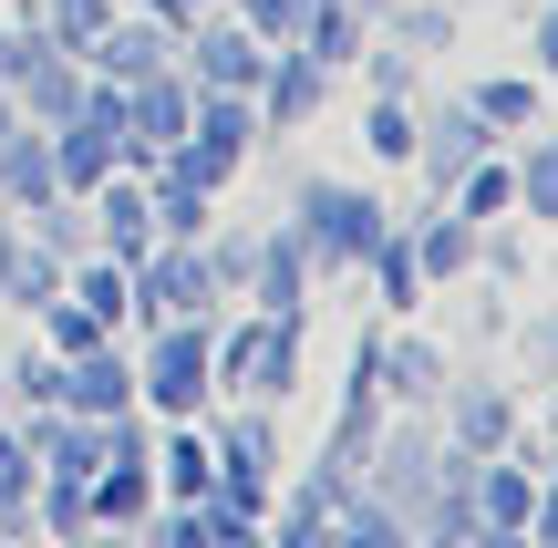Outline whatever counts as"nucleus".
<instances>
[{
    "label": "nucleus",
    "instance_id": "12",
    "mask_svg": "<svg viewBox=\"0 0 558 548\" xmlns=\"http://www.w3.org/2000/svg\"><path fill=\"white\" fill-rule=\"evenodd\" d=\"M259 83H269V114H279V124H290V114H311V94H320L311 52H300V62H279V73H259Z\"/></svg>",
    "mask_w": 558,
    "mask_h": 548
},
{
    "label": "nucleus",
    "instance_id": "22",
    "mask_svg": "<svg viewBox=\"0 0 558 548\" xmlns=\"http://www.w3.org/2000/svg\"><path fill=\"white\" fill-rule=\"evenodd\" d=\"M507 197H518V186H507V176H497V166H486V176H465V218H497V207H507Z\"/></svg>",
    "mask_w": 558,
    "mask_h": 548
},
{
    "label": "nucleus",
    "instance_id": "23",
    "mask_svg": "<svg viewBox=\"0 0 558 548\" xmlns=\"http://www.w3.org/2000/svg\"><path fill=\"white\" fill-rule=\"evenodd\" d=\"M393 393H435V352H393Z\"/></svg>",
    "mask_w": 558,
    "mask_h": 548
},
{
    "label": "nucleus",
    "instance_id": "2",
    "mask_svg": "<svg viewBox=\"0 0 558 548\" xmlns=\"http://www.w3.org/2000/svg\"><path fill=\"white\" fill-rule=\"evenodd\" d=\"M311 218H320V248H331V259H362V248L383 239V207L352 197V186H311Z\"/></svg>",
    "mask_w": 558,
    "mask_h": 548
},
{
    "label": "nucleus",
    "instance_id": "21",
    "mask_svg": "<svg viewBox=\"0 0 558 548\" xmlns=\"http://www.w3.org/2000/svg\"><path fill=\"white\" fill-rule=\"evenodd\" d=\"M456 425H465V446H497V435H507V404H497V393H476Z\"/></svg>",
    "mask_w": 558,
    "mask_h": 548
},
{
    "label": "nucleus",
    "instance_id": "20",
    "mask_svg": "<svg viewBox=\"0 0 558 548\" xmlns=\"http://www.w3.org/2000/svg\"><path fill=\"white\" fill-rule=\"evenodd\" d=\"M373 145L383 156H414V114H403V103H373Z\"/></svg>",
    "mask_w": 558,
    "mask_h": 548
},
{
    "label": "nucleus",
    "instance_id": "7",
    "mask_svg": "<svg viewBox=\"0 0 558 548\" xmlns=\"http://www.w3.org/2000/svg\"><path fill=\"white\" fill-rule=\"evenodd\" d=\"M124 124H145V145H177L186 135V94L177 83H145V94L124 103Z\"/></svg>",
    "mask_w": 558,
    "mask_h": 548
},
{
    "label": "nucleus",
    "instance_id": "25",
    "mask_svg": "<svg viewBox=\"0 0 558 548\" xmlns=\"http://www.w3.org/2000/svg\"><path fill=\"white\" fill-rule=\"evenodd\" d=\"M538 62H548V73H558V11L538 21Z\"/></svg>",
    "mask_w": 558,
    "mask_h": 548
},
{
    "label": "nucleus",
    "instance_id": "19",
    "mask_svg": "<svg viewBox=\"0 0 558 548\" xmlns=\"http://www.w3.org/2000/svg\"><path fill=\"white\" fill-rule=\"evenodd\" d=\"M527 207H538V218H558V145H538V156H527Z\"/></svg>",
    "mask_w": 558,
    "mask_h": 548
},
{
    "label": "nucleus",
    "instance_id": "1",
    "mask_svg": "<svg viewBox=\"0 0 558 548\" xmlns=\"http://www.w3.org/2000/svg\"><path fill=\"white\" fill-rule=\"evenodd\" d=\"M145 393H156L166 414H186V404L207 393V331H197V321H177V331L156 342V363H145Z\"/></svg>",
    "mask_w": 558,
    "mask_h": 548
},
{
    "label": "nucleus",
    "instance_id": "15",
    "mask_svg": "<svg viewBox=\"0 0 558 548\" xmlns=\"http://www.w3.org/2000/svg\"><path fill=\"white\" fill-rule=\"evenodd\" d=\"M197 197H207V186L166 176V197H156V228H166V239H197Z\"/></svg>",
    "mask_w": 558,
    "mask_h": 548
},
{
    "label": "nucleus",
    "instance_id": "11",
    "mask_svg": "<svg viewBox=\"0 0 558 548\" xmlns=\"http://www.w3.org/2000/svg\"><path fill=\"white\" fill-rule=\"evenodd\" d=\"M414 145H424V135H414ZM424 166H435V186H445V176H465V166H476V114L435 124V145H424Z\"/></svg>",
    "mask_w": 558,
    "mask_h": 548
},
{
    "label": "nucleus",
    "instance_id": "10",
    "mask_svg": "<svg viewBox=\"0 0 558 548\" xmlns=\"http://www.w3.org/2000/svg\"><path fill=\"white\" fill-rule=\"evenodd\" d=\"M166 487L177 497H218V455H207L197 435H177V446H166Z\"/></svg>",
    "mask_w": 558,
    "mask_h": 548
},
{
    "label": "nucleus",
    "instance_id": "18",
    "mask_svg": "<svg viewBox=\"0 0 558 548\" xmlns=\"http://www.w3.org/2000/svg\"><path fill=\"white\" fill-rule=\"evenodd\" d=\"M0 517H32V476H21V446L0 435Z\"/></svg>",
    "mask_w": 558,
    "mask_h": 548
},
{
    "label": "nucleus",
    "instance_id": "8",
    "mask_svg": "<svg viewBox=\"0 0 558 548\" xmlns=\"http://www.w3.org/2000/svg\"><path fill=\"white\" fill-rule=\"evenodd\" d=\"M73 301L94 310L104 331H114V321H124V301H135V269H124V259H114V269H83V280H73Z\"/></svg>",
    "mask_w": 558,
    "mask_h": 548
},
{
    "label": "nucleus",
    "instance_id": "9",
    "mask_svg": "<svg viewBox=\"0 0 558 548\" xmlns=\"http://www.w3.org/2000/svg\"><path fill=\"white\" fill-rule=\"evenodd\" d=\"M94 62L124 73V83H145V73H156V32H145V21H135V32H94Z\"/></svg>",
    "mask_w": 558,
    "mask_h": 548
},
{
    "label": "nucleus",
    "instance_id": "4",
    "mask_svg": "<svg viewBox=\"0 0 558 548\" xmlns=\"http://www.w3.org/2000/svg\"><path fill=\"white\" fill-rule=\"evenodd\" d=\"M135 290H145V310H156V321H186V310L207 301V269H197V259H145Z\"/></svg>",
    "mask_w": 558,
    "mask_h": 548
},
{
    "label": "nucleus",
    "instance_id": "3",
    "mask_svg": "<svg viewBox=\"0 0 558 548\" xmlns=\"http://www.w3.org/2000/svg\"><path fill=\"white\" fill-rule=\"evenodd\" d=\"M197 73H207V94H248V83L269 73V62H259V32H228V21H218V32L197 41Z\"/></svg>",
    "mask_w": 558,
    "mask_h": 548
},
{
    "label": "nucleus",
    "instance_id": "24",
    "mask_svg": "<svg viewBox=\"0 0 558 548\" xmlns=\"http://www.w3.org/2000/svg\"><path fill=\"white\" fill-rule=\"evenodd\" d=\"M104 32V0H62V41H94Z\"/></svg>",
    "mask_w": 558,
    "mask_h": 548
},
{
    "label": "nucleus",
    "instance_id": "17",
    "mask_svg": "<svg viewBox=\"0 0 558 548\" xmlns=\"http://www.w3.org/2000/svg\"><path fill=\"white\" fill-rule=\"evenodd\" d=\"M52 342H62V352H94V342H104V321H94L83 301H52Z\"/></svg>",
    "mask_w": 558,
    "mask_h": 548
},
{
    "label": "nucleus",
    "instance_id": "26",
    "mask_svg": "<svg viewBox=\"0 0 558 548\" xmlns=\"http://www.w3.org/2000/svg\"><path fill=\"white\" fill-rule=\"evenodd\" d=\"M186 11H197V0H186Z\"/></svg>",
    "mask_w": 558,
    "mask_h": 548
},
{
    "label": "nucleus",
    "instance_id": "13",
    "mask_svg": "<svg viewBox=\"0 0 558 548\" xmlns=\"http://www.w3.org/2000/svg\"><path fill=\"white\" fill-rule=\"evenodd\" d=\"M527 508H538V487H527V476H486V528H527Z\"/></svg>",
    "mask_w": 558,
    "mask_h": 548
},
{
    "label": "nucleus",
    "instance_id": "16",
    "mask_svg": "<svg viewBox=\"0 0 558 548\" xmlns=\"http://www.w3.org/2000/svg\"><path fill=\"white\" fill-rule=\"evenodd\" d=\"M248 32H269V41H300V32H311V0H248Z\"/></svg>",
    "mask_w": 558,
    "mask_h": 548
},
{
    "label": "nucleus",
    "instance_id": "5",
    "mask_svg": "<svg viewBox=\"0 0 558 548\" xmlns=\"http://www.w3.org/2000/svg\"><path fill=\"white\" fill-rule=\"evenodd\" d=\"M73 363H83V373L62 383V393H73V414H94V425H104V414H124V383H135V373H124L104 342H94V352H73Z\"/></svg>",
    "mask_w": 558,
    "mask_h": 548
},
{
    "label": "nucleus",
    "instance_id": "14",
    "mask_svg": "<svg viewBox=\"0 0 558 548\" xmlns=\"http://www.w3.org/2000/svg\"><path fill=\"white\" fill-rule=\"evenodd\" d=\"M300 269H311V248H300V239H269V259H259V290H269V310L300 290Z\"/></svg>",
    "mask_w": 558,
    "mask_h": 548
},
{
    "label": "nucleus",
    "instance_id": "6",
    "mask_svg": "<svg viewBox=\"0 0 558 548\" xmlns=\"http://www.w3.org/2000/svg\"><path fill=\"white\" fill-rule=\"evenodd\" d=\"M145 228H156V207H145L135 186H104V239H114V259H145Z\"/></svg>",
    "mask_w": 558,
    "mask_h": 548
}]
</instances>
